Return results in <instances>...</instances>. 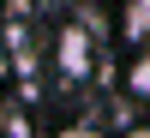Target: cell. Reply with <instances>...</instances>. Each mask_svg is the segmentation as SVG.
Returning a JSON list of instances; mask_svg holds the SVG:
<instances>
[{
  "mask_svg": "<svg viewBox=\"0 0 150 138\" xmlns=\"http://www.w3.org/2000/svg\"><path fill=\"white\" fill-rule=\"evenodd\" d=\"M60 66H66L72 78L90 66V54H84V30H78V24H66V30H60Z\"/></svg>",
  "mask_w": 150,
  "mask_h": 138,
  "instance_id": "cell-1",
  "label": "cell"
},
{
  "mask_svg": "<svg viewBox=\"0 0 150 138\" xmlns=\"http://www.w3.org/2000/svg\"><path fill=\"white\" fill-rule=\"evenodd\" d=\"M54 138H108L102 126H66V132H54Z\"/></svg>",
  "mask_w": 150,
  "mask_h": 138,
  "instance_id": "cell-2",
  "label": "cell"
},
{
  "mask_svg": "<svg viewBox=\"0 0 150 138\" xmlns=\"http://www.w3.org/2000/svg\"><path fill=\"white\" fill-rule=\"evenodd\" d=\"M126 138H150V126H132V132H126Z\"/></svg>",
  "mask_w": 150,
  "mask_h": 138,
  "instance_id": "cell-3",
  "label": "cell"
}]
</instances>
